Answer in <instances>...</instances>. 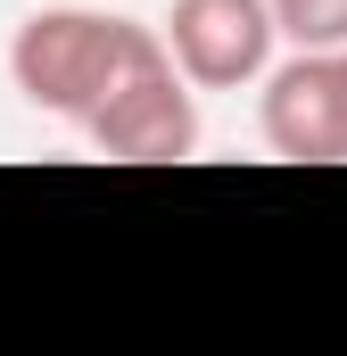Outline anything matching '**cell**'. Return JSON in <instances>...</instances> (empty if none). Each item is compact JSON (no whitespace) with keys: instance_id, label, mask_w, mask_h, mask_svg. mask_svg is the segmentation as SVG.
I'll use <instances>...</instances> for the list:
<instances>
[{"instance_id":"obj_5","label":"cell","mask_w":347,"mask_h":356,"mask_svg":"<svg viewBox=\"0 0 347 356\" xmlns=\"http://www.w3.org/2000/svg\"><path fill=\"white\" fill-rule=\"evenodd\" d=\"M289 50H347V0H273Z\"/></svg>"},{"instance_id":"obj_4","label":"cell","mask_w":347,"mask_h":356,"mask_svg":"<svg viewBox=\"0 0 347 356\" xmlns=\"http://www.w3.org/2000/svg\"><path fill=\"white\" fill-rule=\"evenodd\" d=\"M257 124H264L273 158L347 166V50H289V58H273Z\"/></svg>"},{"instance_id":"obj_2","label":"cell","mask_w":347,"mask_h":356,"mask_svg":"<svg viewBox=\"0 0 347 356\" xmlns=\"http://www.w3.org/2000/svg\"><path fill=\"white\" fill-rule=\"evenodd\" d=\"M83 141L116 166H174L198 149V83L182 75V58L166 50V33L149 25V42L133 50V67L116 75V91L91 108Z\"/></svg>"},{"instance_id":"obj_1","label":"cell","mask_w":347,"mask_h":356,"mask_svg":"<svg viewBox=\"0 0 347 356\" xmlns=\"http://www.w3.org/2000/svg\"><path fill=\"white\" fill-rule=\"evenodd\" d=\"M149 42V25L116 17V8H33L17 33H8V83L25 108L42 116H67L75 133L91 124V108L116 91V75L133 67V50Z\"/></svg>"},{"instance_id":"obj_3","label":"cell","mask_w":347,"mask_h":356,"mask_svg":"<svg viewBox=\"0 0 347 356\" xmlns=\"http://www.w3.org/2000/svg\"><path fill=\"white\" fill-rule=\"evenodd\" d=\"M158 33H166V50L182 58V75L198 91L264 83V75H273V50H281L273 0H166Z\"/></svg>"}]
</instances>
